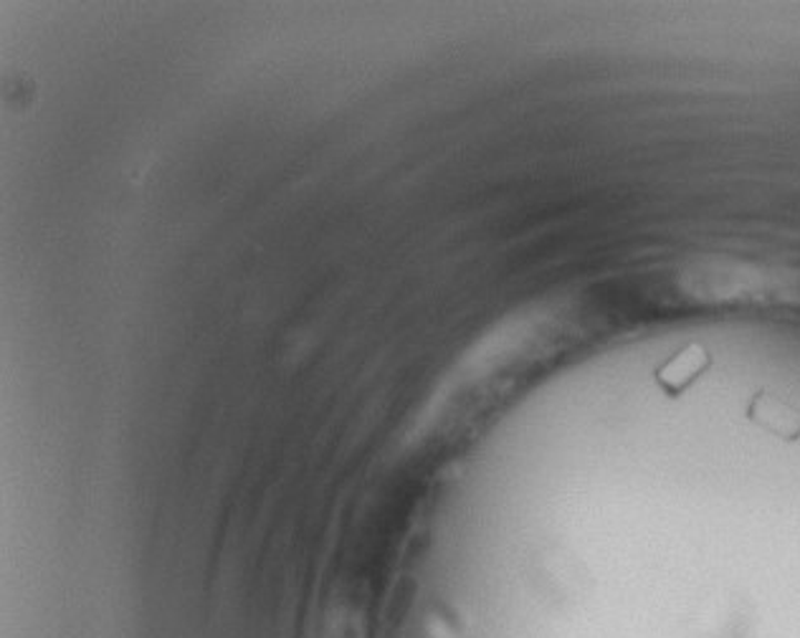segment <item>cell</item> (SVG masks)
Here are the masks:
<instances>
[{
    "mask_svg": "<svg viewBox=\"0 0 800 638\" xmlns=\"http://www.w3.org/2000/svg\"><path fill=\"white\" fill-rule=\"evenodd\" d=\"M750 418L776 436H800V411L788 406L786 401L772 398V395H758V398H755L750 406Z\"/></svg>",
    "mask_w": 800,
    "mask_h": 638,
    "instance_id": "1",
    "label": "cell"
},
{
    "mask_svg": "<svg viewBox=\"0 0 800 638\" xmlns=\"http://www.w3.org/2000/svg\"><path fill=\"white\" fill-rule=\"evenodd\" d=\"M707 353L705 347L699 345H691L687 350H681V353L677 357H671V361L661 367L659 371V383L664 385L667 391H681L687 388V385L695 381V377L705 371L707 367Z\"/></svg>",
    "mask_w": 800,
    "mask_h": 638,
    "instance_id": "2",
    "label": "cell"
}]
</instances>
